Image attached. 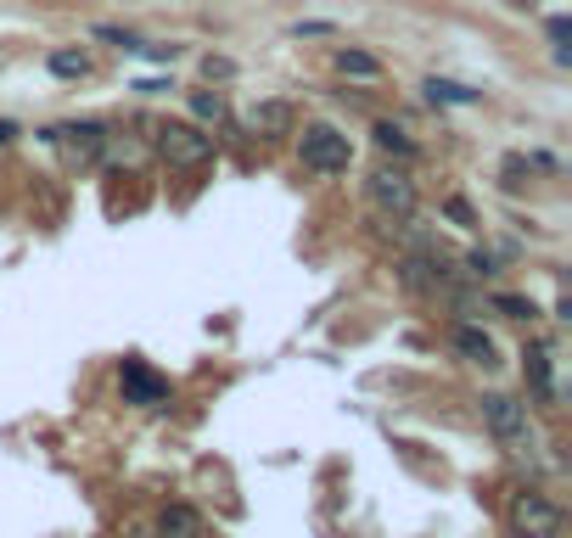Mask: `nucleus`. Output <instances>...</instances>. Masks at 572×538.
Masks as SVG:
<instances>
[{
  "label": "nucleus",
  "mask_w": 572,
  "mask_h": 538,
  "mask_svg": "<svg viewBox=\"0 0 572 538\" xmlns=\"http://www.w3.org/2000/svg\"><path fill=\"white\" fill-rule=\"evenodd\" d=\"M298 152H303V169H309V174H348V163H354L348 135H337L331 124H309V129H303Z\"/></svg>",
  "instance_id": "1"
},
{
  "label": "nucleus",
  "mask_w": 572,
  "mask_h": 538,
  "mask_svg": "<svg viewBox=\"0 0 572 538\" xmlns=\"http://www.w3.org/2000/svg\"><path fill=\"white\" fill-rule=\"evenodd\" d=\"M483 426L505 443V449H516V454H528V449H533L528 404H516L511 393H488V398H483Z\"/></svg>",
  "instance_id": "2"
},
{
  "label": "nucleus",
  "mask_w": 572,
  "mask_h": 538,
  "mask_svg": "<svg viewBox=\"0 0 572 538\" xmlns=\"http://www.w3.org/2000/svg\"><path fill=\"white\" fill-rule=\"evenodd\" d=\"M158 152H163V163L169 169H202L208 157H214V135L208 129H197V124H163L158 129Z\"/></svg>",
  "instance_id": "3"
},
{
  "label": "nucleus",
  "mask_w": 572,
  "mask_h": 538,
  "mask_svg": "<svg viewBox=\"0 0 572 538\" xmlns=\"http://www.w3.org/2000/svg\"><path fill=\"white\" fill-rule=\"evenodd\" d=\"M511 533L516 538H556L561 533V505H550L544 494H533V488H522V494H511Z\"/></svg>",
  "instance_id": "4"
},
{
  "label": "nucleus",
  "mask_w": 572,
  "mask_h": 538,
  "mask_svg": "<svg viewBox=\"0 0 572 538\" xmlns=\"http://www.w3.org/2000/svg\"><path fill=\"white\" fill-rule=\"evenodd\" d=\"M118 387H124V404H135V410H163L174 398L169 376H158L152 365H141V359H124V370H118Z\"/></svg>",
  "instance_id": "5"
},
{
  "label": "nucleus",
  "mask_w": 572,
  "mask_h": 538,
  "mask_svg": "<svg viewBox=\"0 0 572 538\" xmlns=\"http://www.w3.org/2000/svg\"><path fill=\"white\" fill-rule=\"evenodd\" d=\"M365 197H371V208L387 213V219H410L415 213V185L404 169H376L371 180H365Z\"/></svg>",
  "instance_id": "6"
},
{
  "label": "nucleus",
  "mask_w": 572,
  "mask_h": 538,
  "mask_svg": "<svg viewBox=\"0 0 572 538\" xmlns=\"http://www.w3.org/2000/svg\"><path fill=\"white\" fill-rule=\"evenodd\" d=\"M51 141H57V152L68 157L73 169H90L101 157V146H107V129L101 124H62V129H51Z\"/></svg>",
  "instance_id": "7"
},
{
  "label": "nucleus",
  "mask_w": 572,
  "mask_h": 538,
  "mask_svg": "<svg viewBox=\"0 0 572 538\" xmlns=\"http://www.w3.org/2000/svg\"><path fill=\"white\" fill-rule=\"evenodd\" d=\"M444 281H449V253L427 247V253L404 258V286H415V292H438Z\"/></svg>",
  "instance_id": "8"
},
{
  "label": "nucleus",
  "mask_w": 572,
  "mask_h": 538,
  "mask_svg": "<svg viewBox=\"0 0 572 538\" xmlns=\"http://www.w3.org/2000/svg\"><path fill=\"white\" fill-rule=\"evenodd\" d=\"M522 370H528V387H533V404H556V370H550V348H528V359H522Z\"/></svg>",
  "instance_id": "9"
},
{
  "label": "nucleus",
  "mask_w": 572,
  "mask_h": 538,
  "mask_svg": "<svg viewBox=\"0 0 572 538\" xmlns=\"http://www.w3.org/2000/svg\"><path fill=\"white\" fill-rule=\"evenodd\" d=\"M247 129H253V135H264V141L292 135V107H286V101H258L253 113H247Z\"/></svg>",
  "instance_id": "10"
},
{
  "label": "nucleus",
  "mask_w": 572,
  "mask_h": 538,
  "mask_svg": "<svg viewBox=\"0 0 572 538\" xmlns=\"http://www.w3.org/2000/svg\"><path fill=\"white\" fill-rule=\"evenodd\" d=\"M158 538H202V516L191 505H163L158 510Z\"/></svg>",
  "instance_id": "11"
},
{
  "label": "nucleus",
  "mask_w": 572,
  "mask_h": 538,
  "mask_svg": "<svg viewBox=\"0 0 572 538\" xmlns=\"http://www.w3.org/2000/svg\"><path fill=\"white\" fill-rule=\"evenodd\" d=\"M455 348L472 359V365H494V337H488L483 326H460L455 331Z\"/></svg>",
  "instance_id": "12"
},
{
  "label": "nucleus",
  "mask_w": 572,
  "mask_h": 538,
  "mask_svg": "<svg viewBox=\"0 0 572 538\" xmlns=\"http://www.w3.org/2000/svg\"><path fill=\"white\" fill-rule=\"evenodd\" d=\"M427 96H432V101H449V107H472L477 90L455 85V79H427Z\"/></svg>",
  "instance_id": "13"
},
{
  "label": "nucleus",
  "mask_w": 572,
  "mask_h": 538,
  "mask_svg": "<svg viewBox=\"0 0 572 538\" xmlns=\"http://www.w3.org/2000/svg\"><path fill=\"white\" fill-rule=\"evenodd\" d=\"M337 68H343L348 79H376V73H382V62L365 57V51H337Z\"/></svg>",
  "instance_id": "14"
},
{
  "label": "nucleus",
  "mask_w": 572,
  "mask_h": 538,
  "mask_svg": "<svg viewBox=\"0 0 572 538\" xmlns=\"http://www.w3.org/2000/svg\"><path fill=\"white\" fill-rule=\"evenodd\" d=\"M376 146H382V152H393V157H415V141L404 135L399 124H376Z\"/></svg>",
  "instance_id": "15"
},
{
  "label": "nucleus",
  "mask_w": 572,
  "mask_h": 538,
  "mask_svg": "<svg viewBox=\"0 0 572 538\" xmlns=\"http://www.w3.org/2000/svg\"><path fill=\"white\" fill-rule=\"evenodd\" d=\"M51 73H57V79H85L90 57L85 51H57V57H51Z\"/></svg>",
  "instance_id": "16"
},
{
  "label": "nucleus",
  "mask_w": 572,
  "mask_h": 538,
  "mask_svg": "<svg viewBox=\"0 0 572 538\" xmlns=\"http://www.w3.org/2000/svg\"><path fill=\"white\" fill-rule=\"evenodd\" d=\"M191 113H197L202 124H219V118H225V96H219V90H197V96H191Z\"/></svg>",
  "instance_id": "17"
},
{
  "label": "nucleus",
  "mask_w": 572,
  "mask_h": 538,
  "mask_svg": "<svg viewBox=\"0 0 572 538\" xmlns=\"http://www.w3.org/2000/svg\"><path fill=\"white\" fill-rule=\"evenodd\" d=\"M494 309L511 314V320H539V303H533V298H516V292H500V298H494Z\"/></svg>",
  "instance_id": "18"
},
{
  "label": "nucleus",
  "mask_w": 572,
  "mask_h": 538,
  "mask_svg": "<svg viewBox=\"0 0 572 538\" xmlns=\"http://www.w3.org/2000/svg\"><path fill=\"white\" fill-rule=\"evenodd\" d=\"M12 135H17V124H0V146L12 141Z\"/></svg>",
  "instance_id": "19"
}]
</instances>
